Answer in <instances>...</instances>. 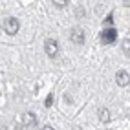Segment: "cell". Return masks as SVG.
<instances>
[{
    "label": "cell",
    "instance_id": "8",
    "mask_svg": "<svg viewBox=\"0 0 130 130\" xmlns=\"http://www.w3.org/2000/svg\"><path fill=\"white\" fill-rule=\"evenodd\" d=\"M123 51H125V55H128V57H130V40H128V39L123 42Z\"/></svg>",
    "mask_w": 130,
    "mask_h": 130
},
{
    "label": "cell",
    "instance_id": "2",
    "mask_svg": "<svg viewBox=\"0 0 130 130\" xmlns=\"http://www.w3.org/2000/svg\"><path fill=\"white\" fill-rule=\"evenodd\" d=\"M116 39H117V31L114 28H108L101 33V42H105V44H112Z\"/></svg>",
    "mask_w": 130,
    "mask_h": 130
},
{
    "label": "cell",
    "instance_id": "11",
    "mask_svg": "<svg viewBox=\"0 0 130 130\" xmlns=\"http://www.w3.org/2000/svg\"><path fill=\"white\" fill-rule=\"evenodd\" d=\"M103 24H105V26H112V24H114V19H112V15H110L108 19H106L105 22H103Z\"/></svg>",
    "mask_w": 130,
    "mask_h": 130
},
{
    "label": "cell",
    "instance_id": "1",
    "mask_svg": "<svg viewBox=\"0 0 130 130\" xmlns=\"http://www.w3.org/2000/svg\"><path fill=\"white\" fill-rule=\"evenodd\" d=\"M4 31L7 33V35H15V33L19 31V20L13 19V17L6 19L4 20Z\"/></svg>",
    "mask_w": 130,
    "mask_h": 130
},
{
    "label": "cell",
    "instance_id": "7",
    "mask_svg": "<svg viewBox=\"0 0 130 130\" xmlns=\"http://www.w3.org/2000/svg\"><path fill=\"white\" fill-rule=\"evenodd\" d=\"M99 121H103V123H108L110 121V112L106 108H99Z\"/></svg>",
    "mask_w": 130,
    "mask_h": 130
},
{
    "label": "cell",
    "instance_id": "4",
    "mask_svg": "<svg viewBox=\"0 0 130 130\" xmlns=\"http://www.w3.org/2000/svg\"><path fill=\"white\" fill-rule=\"evenodd\" d=\"M70 37H72V40L75 42V44H79V46H81V44H84V31H83L81 28H73Z\"/></svg>",
    "mask_w": 130,
    "mask_h": 130
},
{
    "label": "cell",
    "instance_id": "10",
    "mask_svg": "<svg viewBox=\"0 0 130 130\" xmlns=\"http://www.w3.org/2000/svg\"><path fill=\"white\" fill-rule=\"evenodd\" d=\"M51 103H53V95H48L46 101H44V105H46V106H51Z\"/></svg>",
    "mask_w": 130,
    "mask_h": 130
},
{
    "label": "cell",
    "instance_id": "12",
    "mask_svg": "<svg viewBox=\"0 0 130 130\" xmlns=\"http://www.w3.org/2000/svg\"><path fill=\"white\" fill-rule=\"evenodd\" d=\"M40 130H55V128H53V126H50V125H46V126H42Z\"/></svg>",
    "mask_w": 130,
    "mask_h": 130
},
{
    "label": "cell",
    "instance_id": "9",
    "mask_svg": "<svg viewBox=\"0 0 130 130\" xmlns=\"http://www.w3.org/2000/svg\"><path fill=\"white\" fill-rule=\"evenodd\" d=\"M53 4H55L57 7H64V6L68 4V0H53Z\"/></svg>",
    "mask_w": 130,
    "mask_h": 130
},
{
    "label": "cell",
    "instance_id": "5",
    "mask_svg": "<svg viewBox=\"0 0 130 130\" xmlns=\"http://www.w3.org/2000/svg\"><path fill=\"white\" fill-rule=\"evenodd\" d=\"M116 83H117L119 86H126V84L130 83V75H128V72L119 70V72L116 73Z\"/></svg>",
    "mask_w": 130,
    "mask_h": 130
},
{
    "label": "cell",
    "instance_id": "6",
    "mask_svg": "<svg viewBox=\"0 0 130 130\" xmlns=\"http://www.w3.org/2000/svg\"><path fill=\"white\" fill-rule=\"evenodd\" d=\"M22 125H24V126H35V125H37V117H35V114H31V112H26V114L22 116Z\"/></svg>",
    "mask_w": 130,
    "mask_h": 130
},
{
    "label": "cell",
    "instance_id": "3",
    "mask_svg": "<svg viewBox=\"0 0 130 130\" xmlns=\"http://www.w3.org/2000/svg\"><path fill=\"white\" fill-rule=\"evenodd\" d=\"M44 50H46V53H48L50 57H55V55L59 53V44H57V40L48 39L46 44H44Z\"/></svg>",
    "mask_w": 130,
    "mask_h": 130
},
{
    "label": "cell",
    "instance_id": "13",
    "mask_svg": "<svg viewBox=\"0 0 130 130\" xmlns=\"http://www.w3.org/2000/svg\"><path fill=\"white\" fill-rule=\"evenodd\" d=\"M73 130H83V128L81 126H73Z\"/></svg>",
    "mask_w": 130,
    "mask_h": 130
}]
</instances>
